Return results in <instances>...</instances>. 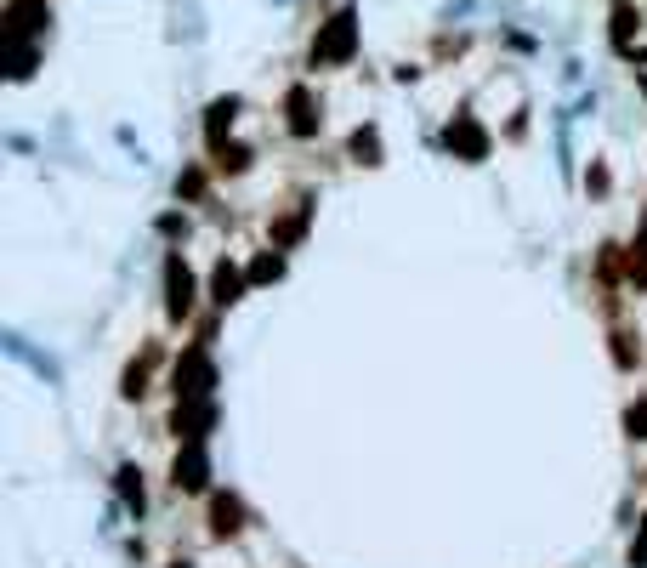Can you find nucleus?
<instances>
[{"instance_id":"obj_1","label":"nucleus","mask_w":647,"mask_h":568,"mask_svg":"<svg viewBox=\"0 0 647 568\" xmlns=\"http://www.w3.org/2000/svg\"><path fill=\"white\" fill-rule=\"evenodd\" d=\"M352 52H358V12H352V6H341V12L318 29V40H313V69H318V63H324V69L352 63Z\"/></svg>"},{"instance_id":"obj_2","label":"nucleus","mask_w":647,"mask_h":568,"mask_svg":"<svg viewBox=\"0 0 647 568\" xmlns=\"http://www.w3.org/2000/svg\"><path fill=\"white\" fill-rule=\"evenodd\" d=\"M216 387V364H210L205 347H188V353L176 358V398H210Z\"/></svg>"},{"instance_id":"obj_3","label":"nucleus","mask_w":647,"mask_h":568,"mask_svg":"<svg viewBox=\"0 0 647 568\" xmlns=\"http://www.w3.org/2000/svg\"><path fill=\"white\" fill-rule=\"evenodd\" d=\"M443 142H449V154H455V160H466V165L489 160V131H483L472 114H455V120H449V131H443Z\"/></svg>"},{"instance_id":"obj_4","label":"nucleus","mask_w":647,"mask_h":568,"mask_svg":"<svg viewBox=\"0 0 647 568\" xmlns=\"http://www.w3.org/2000/svg\"><path fill=\"white\" fill-rule=\"evenodd\" d=\"M165 313H171V324H182L193 313V273H188L182 256L165 262Z\"/></svg>"},{"instance_id":"obj_5","label":"nucleus","mask_w":647,"mask_h":568,"mask_svg":"<svg viewBox=\"0 0 647 568\" xmlns=\"http://www.w3.org/2000/svg\"><path fill=\"white\" fill-rule=\"evenodd\" d=\"M210 421H216V404H210V398H182L176 415H171V432L176 438H188V444H199Z\"/></svg>"},{"instance_id":"obj_6","label":"nucleus","mask_w":647,"mask_h":568,"mask_svg":"<svg viewBox=\"0 0 647 568\" xmlns=\"http://www.w3.org/2000/svg\"><path fill=\"white\" fill-rule=\"evenodd\" d=\"M171 483L182 489V495H199V489L210 483V455H205V449H199V444L182 449V455H176V466H171Z\"/></svg>"},{"instance_id":"obj_7","label":"nucleus","mask_w":647,"mask_h":568,"mask_svg":"<svg viewBox=\"0 0 647 568\" xmlns=\"http://www.w3.org/2000/svg\"><path fill=\"white\" fill-rule=\"evenodd\" d=\"M284 114H290V131H296V137H318V125H324V114H318V103H313V91L307 86H290Z\"/></svg>"},{"instance_id":"obj_8","label":"nucleus","mask_w":647,"mask_h":568,"mask_svg":"<svg viewBox=\"0 0 647 568\" xmlns=\"http://www.w3.org/2000/svg\"><path fill=\"white\" fill-rule=\"evenodd\" d=\"M46 23H52V12H46V0H12V6H6V35H40V29H46Z\"/></svg>"},{"instance_id":"obj_9","label":"nucleus","mask_w":647,"mask_h":568,"mask_svg":"<svg viewBox=\"0 0 647 568\" xmlns=\"http://www.w3.org/2000/svg\"><path fill=\"white\" fill-rule=\"evenodd\" d=\"M239 529H245V500H239V495H216V500H210V534H216V540H233Z\"/></svg>"},{"instance_id":"obj_10","label":"nucleus","mask_w":647,"mask_h":568,"mask_svg":"<svg viewBox=\"0 0 647 568\" xmlns=\"http://www.w3.org/2000/svg\"><path fill=\"white\" fill-rule=\"evenodd\" d=\"M245 279H250V273H239L233 262H216V273H210V302L233 307L239 296H245Z\"/></svg>"},{"instance_id":"obj_11","label":"nucleus","mask_w":647,"mask_h":568,"mask_svg":"<svg viewBox=\"0 0 647 568\" xmlns=\"http://www.w3.org/2000/svg\"><path fill=\"white\" fill-rule=\"evenodd\" d=\"M233 120H239V97H216V103L205 108V142L210 148H222V137L233 131Z\"/></svg>"},{"instance_id":"obj_12","label":"nucleus","mask_w":647,"mask_h":568,"mask_svg":"<svg viewBox=\"0 0 647 568\" xmlns=\"http://www.w3.org/2000/svg\"><path fill=\"white\" fill-rule=\"evenodd\" d=\"M347 148H352V160L358 165H381V131H375V125H358Z\"/></svg>"},{"instance_id":"obj_13","label":"nucleus","mask_w":647,"mask_h":568,"mask_svg":"<svg viewBox=\"0 0 647 568\" xmlns=\"http://www.w3.org/2000/svg\"><path fill=\"white\" fill-rule=\"evenodd\" d=\"M636 29H642V12H636V6H613V46H619V52H630V35H636Z\"/></svg>"},{"instance_id":"obj_14","label":"nucleus","mask_w":647,"mask_h":568,"mask_svg":"<svg viewBox=\"0 0 647 568\" xmlns=\"http://www.w3.org/2000/svg\"><path fill=\"white\" fill-rule=\"evenodd\" d=\"M120 495H125V506L142 517V506H148V500H142V472H137V466H120Z\"/></svg>"},{"instance_id":"obj_15","label":"nucleus","mask_w":647,"mask_h":568,"mask_svg":"<svg viewBox=\"0 0 647 568\" xmlns=\"http://www.w3.org/2000/svg\"><path fill=\"white\" fill-rule=\"evenodd\" d=\"M273 279H284V256H273V250H267V256H256V262H250V284H273Z\"/></svg>"},{"instance_id":"obj_16","label":"nucleus","mask_w":647,"mask_h":568,"mask_svg":"<svg viewBox=\"0 0 647 568\" xmlns=\"http://www.w3.org/2000/svg\"><path fill=\"white\" fill-rule=\"evenodd\" d=\"M625 432L636 438V444H647V398H636V404L625 409Z\"/></svg>"},{"instance_id":"obj_17","label":"nucleus","mask_w":647,"mask_h":568,"mask_svg":"<svg viewBox=\"0 0 647 568\" xmlns=\"http://www.w3.org/2000/svg\"><path fill=\"white\" fill-rule=\"evenodd\" d=\"M216 165L239 177V171H250V148H228V142H222V148H216Z\"/></svg>"},{"instance_id":"obj_18","label":"nucleus","mask_w":647,"mask_h":568,"mask_svg":"<svg viewBox=\"0 0 647 568\" xmlns=\"http://www.w3.org/2000/svg\"><path fill=\"white\" fill-rule=\"evenodd\" d=\"M176 188H182V194H188V199H193V194H199V188H205V177H199V171H188V177L176 182Z\"/></svg>"},{"instance_id":"obj_19","label":"nucleus","mask_w":647,"mask_h":568,"mask_svg":"<svg viewBox=\"0 0 647 568\" xmlns=\"http://www.w3.org/2000/svg\"><path fill=\"white\" fill-rule=\"evenodd\" d=\"M636 86H642V91H647V74H642V80H636Z\"/></svg>"}]
</instances>
